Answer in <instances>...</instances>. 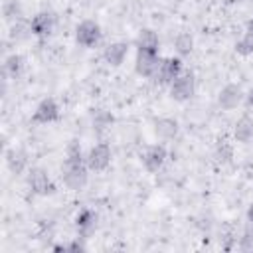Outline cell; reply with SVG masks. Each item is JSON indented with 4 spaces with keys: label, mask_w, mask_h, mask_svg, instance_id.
I'll return each mask as SVG.
<instances>
[{
    "label": "cell",
    "mask_w": 253,
    "mask_h": 253,
    "mask_svg": "<svg viewBox=\"0 0 253 253\" xmlns=\"http://www.w3.org/2000/svg\"><path fill=\"white\" fill-rule=\"evenodd\" d=\"M136 43V49L140 51H152V53H158V45H160V40H158V34L150 28H142L134 40Z\"/></svg>",
    "instance_id": "16"
},
{
    "label": "cell",
    "mask_w": 253,
    "mask_h": 253,
    "mask_svg": "<svg viewBox=\"0 0 253 253\" xmlns=\"http://www.w3.org/2000/svg\"><path fill=\"white\" fill-rule=\"evenodd\" d=\"M111 123H113V115H111L109 111H105V109H95V111H93V117H91L93 130L101 132V130H105Z\"/></svg>",
    "instance_id": "21"
},
{
    "label": "cell",
    "mask_w": 253,
    "mask_h": 253,
    "mask_svg": "<svg viewBox=\"0 0 253 253\" xmlns=\"http://www.w3.org/2000/svg\"><path fill=\"white\" fill-rule=\"evenodd\" d=\"M81 239H83V237H79V239H75V241H71V243H65V245H57L55 251H77V253H81V251L87 249Z\"/></svg>",
    "instance_id": "25"
},
{
    "label": "cell",
    "mask_w": 253,
    "mask_h": 253,
    "mask_svg": "<svg viewBox=\"0 0 253 253\" xmlns=\"http://www.w3.org/2000/svg\"><path fill=\"white\" fill-rule=\"evenodd\" d=\"M2 16L6 22H18L22 16V6L18 0H4L2 4Z\"/></svg>",
    "instance_id": "23"
},
{
    "label": "cell",
    "mask_w": 253,
    "mask_h": 253,
    "mask_svg": "<svg viewBox=\"0 0 253 253\" xmlns=\"http://www.w3.org/2000/svg\"><path fill=\"white\" fill-rule=\"evenodd\" d=\"M235 53H239V55H243V57H247V55L253 53V20H249V22L245 24L243 36L235 42Z\"/></svg>",
    "instance_id": "18"
},
{
    "label": "cell",
    "mask_w": 253,
    "mask_h": 253,
    "mask_svg": "<svg viewBox=\"0 0 253 253\" xmlns=\"http://www.w3.org/2000/svg\"><path fill=\"white\" fill-rule=\"evenodd\" d=\"M194 91H196V77H194L192 71H182V73L170 83V97H172L174 101L184 103V101L192 99Z\"/></svg>",
    "instance_id": "3"
},
{
    "label": "cell",
    "mask_w": 253,
    "mask_h": 253,
    "mask_svg": "<svg viewBox=\"0 0 253 253\" xmlns=\"http://www.w3.org/2000/svg\"><path fill=\"white\" fill-rule=\"evenodd\" d=\"M158 65H160L158 53L136 49V59H134V71H136V75H140V77H154L156 71H158Z\"/></svg>",
    "instance_id": "10"
},
{
    "label": "cell",
    "mask_w": 253,
    "mask_h": 253,
    "mask_svg": "<svg viewBox=\"0 0 253 253\" xmlns=\"http://www.w3.org/2000/svg\"><path fill=\"white\" fill-rule=\"evenodd\" d=\"M174 47H176V53L182 57V55H190L192 49H194V38L186 32L178 34L176 40H174Z\"/></svg>",
    "instance_id": "22"
},
{
    "label": "cell",
    "mask_w": 253,
    "mask_h": 253,
    "mask_svg": "<svg viewBox=\"0 0 253 253\" xmlns=\"http://www.w3.org/2000/svg\"><path fill=\"white\" fill-rule=\"evenodd\" d=\"M166 158H168L166 146H164V144H152V146H148V148L142 152V158H140V160H142L144 170L150 172V174H154V172H158V170L164 166Z\"/></svg>",
    "instance_id": "8"
},
{
    "label": "cell",
    "mask_w": 253,
    "mask_h": 253,
    "mask_svg": "<svg viewBox=\"0 0 253 253\" xmlns=\"http://www.w3.org/2000/svg\"><path fill=\"white\" fill-rule=\"evenodd\" d=\"M87 172H89L87 156H83V150H81L79 140H69V144L65 148V158H63V164H61L63 184L69 190L79 192L87 184V178H89Z\"/></svg>",
    "instance_id": "1"
},
{
    "label": "cell",
    "mask_w": 253,
    "mask_h": 253,
    "mask_svg": "<svg viewBox=\"0 0 253 253\" xmlns=\"http://www.w3.org/2000/svg\"><path fill=\"white\" fill-rule=\"evenodd\" d=\"M24 67H26V59L20 53H12L4 61V75L12 77V79H18L24 73Z\"/></svg>",
    "instance_id": "19"
},
{
    "label": "cell",
    "mask_w": 253,
    "mask_h": 253,
    "mask_svg": "<svg viewBox=\"0 0 253 253\" xmlns=\"http://www.w3.org/2000/svg\"><path fill=\"white\" fill-rule=\"evenodd\" d=\"M55 26H57V16H55L53 12H49V10L38 12V14L30 20V32H32V36L42 38V40H43V38H49V36L53 34Z\"/></svg>",
    "instance_id": "4"
},
{
    "label": "cell",
    "mask_w": 253,
    "mask_h": 253,
    "mask_svg": "<svg viewBox=\"0 0 253 253\" xmlns=\"http://www.w3.org/2000/svg\"><path fill=\"white\" fill-rule=\"evenodd\" d=\"M28 186L36 196H51L55 192V184L43 168H32L28 172Z\"/></svg>",
    "instance_id": "5"
},
{
    "label": "cell",
    "mask_w": 253,
    "mask_h": 253,
    "mask_svg": "<svg viewBox=\"0 0 253 253\" xmlns=\"http://www.w3.org/2000/svg\"><path fill=\"white\" fill-rule=\"evenodd\" d=\"M241 249L251 251L253 249V204L247 210L245 215V227H243V237H241Z\"/></svg>",
    "instance_id": "20"
},
{
    "label": "cell",
    "mask_w": 253,
    "mask_h": 253,
    "mask_svg": "<svg viewBox=\"0 0 253 253\" xmlns=\"http://www.w3.org/2000/svg\"><path fill=\"white\" fill-rule=\"evenodd\" d=\"M215 158L219 160V162H229L231 158H233V146L227 142V140H219L217 142V146H215Z\"/></svg>",
    "instance_id": "24"
},
{
    "label": "cell",
    "mask_w": 253,
    "mask_h": 253,
    "mask_svg": "<svg viewBox=\"0 0 253 253\" xmlns=\"http://www.w3.org/2000/svg\"><path fill=\"white\" fill-rule=\"evenodd\" d=\"M178 121L172 117H160L154 121V134L160 140H172L178 134Z\"/></svg>",
    "instance_id": "15"
},
{
    "label": "cell",
    "mask_w": 253,
    "mask_h": 253,
    "mask_svg": "<svg viewBox=\"0 0 253 253\" xmlns=\"http://www.w3.org/2000/svg\"><path fill=\"white\" fill-rule=\"evenodd\" d=\"M113 152L111 146L107 142H97L95 146H91V150L87 152V166L93 172H103L109 164H111Z\"/></svg>",
    "instance_id": "7"
},
{
    "label": "cell",
    "mask_w": 253,
    "mask_h": 253,
    "mask_svg": "<svg viewBox=\"0 0 253 253\" xmlns=\"http://www.w3.org/2000/svg\"><path fill=\"white\" fill-rule=\"evenodd\" d=\"M57 119H59V105L51 97L42 99L36 105L34 115H32V123H36V125H49V123H55Z\"/></svg>",
    "instance_id": "6"
},
{
    "label": "cell",
    "mask_w": 253,
    "mask_h": 253,
    "mask_svg": "<svg viewBox=\"0 0 253 253\" xmlns=\"http://www.w3.org/2000/svg\"><path fill=\"white\" fill-rule=\"evenodd\" d=\"M243 89L237 85V83H227L225 87H221L219 95H217V105L223 109V111H233L241 105L243 101Z\"/></svg>",
    "instance_id": "11"
},
{
    "label": "cell",
    "mask_w": 253,
    "mask_h": 253,
    "mask_svg": "<svg viewBox=\"0 0 253 253\" xmlns=\"http://www.w3.org/2000/svg\"><path fill=\"white\" fill-rule=\"evenodd\" d=\"M233 138L235 142H241V144H247L253 140V119L249 115H243L235 126H233Z\"/></svg>",
    "instance_id": "17"
},
{
    "label": "cell",
    "mask_w": 253,
    "mask_h": 253,
    "mask_svg": "<svg viewBox=\"0 0 253 253\" xmlns=\"http://www.w3.org/2000/svg\"><path fill=\"white\" fill-rule=\"evenodd\" d=\"M126 55H128V43H126V42H113V43H109V45L105 47V51H103V57H105V61H107L111 67L123 65L125 59H126Z\"/></svg>",
    "instance_id": "13"
},
{
    "label": "cell",
    "mask_w": 253,
    "mask_h": 253,
    "mask_svg": "<svg viewBox=\"0 0 253 253\" xmlns=\"http://www.w3.org/2000/svg\"><path fill=\"white\" fill-rule=\"evenodd\" d=\"M75 229H77V235L87 239L93 235V231L97 229V211L91 210V208H83L77 211L75 215Z\"/></svg>",
    "instance_id": "12"
},
{
    "label": "cell",
    "mask_w": 253,
    "mask_h": 253,
    "mask_svg": "<svg viewBox=\"0 0 253 253\" xmlns=\"http://www.w3.org/2000/svg\"><path fill=\"white\" fill-rule=\"evenodd\" d=\"M245 99H247V107H249V109H253V89L247 93V97H245Z\"/></svg>",
    "instance_id": "26"
},
{
    "label": "cell",
    "mask_w": 253,
    "mask_h": 253,
    "mask_svg": "<svg viewBox=\"0 0 253 253\" xmlns=\"http://www.w3.org/2000/svg\"><path fill=\"white\" fill-rule=\"evenodd\" d=\"M101 36H103L101 26H99L95 20H83V22H79L77 28H75V42H77L81 47H87V49L95 47V45L101 42Z\"/></svg>",
    "instance_id": "2"
},
{
    "label": "cell",
    "mask_w": 253,
    "mask_h": 253,
    "mask_svg": "<svg viewBox=\"0 0 253 253\" xmlns=\"http://www.w3.org/2000/svg\"><path fill=\"white\" fill-rule=\"evenodd\" d=\"M182 59L180 57H164L160 59V65H158V71L154 75V79L162 85H170L180 73H182Z\"/></svg>",
    "instance_id": "9"
},
{
    "label": "cell",
    "mask_w": 253,
    "mask_h": 253,
    "mask_svg": "<svg viewBox=\"0 0 253 253\" xmlns=\"http://www.w3.org/2000/svg\"><path fill=\"white\" fill-rule=\"evenodd\" d=\"M6 166L12 176H22L28 168V154L20 148H10L6 152Z\"/></svg>",
    "instance_id": "14"
}]
</instances>
